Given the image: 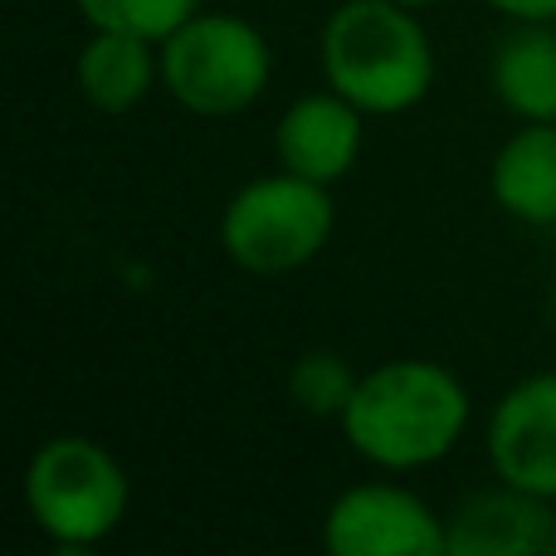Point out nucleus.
Listing matches in <instances>:
<instances>
[{
    "label": "nucleus",
    "instance_id": "obj_15",
    "mask_svg": "<svg viewBox=\"0 0 556 556\" xmlns=\"http://www.w3.org/2000/svg\"><path fill=\"white\" fill-rule=\"evenodd\" d=\"M483 5H493L498 15L518 20V25H532V20L556 25V0H483Z\"/></svg>",
    "mask_w": 556,
    "mask_h": 556
},
{
    "label": "nucleus",
    "instance_id": "obj_7",
    "mask_svg": "<svg viewBox=\"0 0 556 556\" xmlns=\"http://www.w3.org/2000/svg\"><path fill=\"white\" fill-rule=\"evenodd\" d=\"M489 464L498 483L556 503V371L528 376L493 405Z\"/></svg>",
    "mask_w": 556,
    "mask_h": 556
},
{
    "label": "nucleus",
    "instance_id": "obj_3",
    "mask_svg": "<svg viewBox=\"0 0 556 556\" xmlns=\"http://www.w3.org/2000/svg\"><path fill=\"white\" fill-rule=\"evenodd\" d=\"M25 513L54 547L88 552L108 542L127 518L132 483L113 450L88 434H54L25 464Z\"/></svg>",
    "mask_w": 556,
    "mask_h": 556
},
{
    "label": "nucleus",
    "instance_id": "obj_14",
    "mask_svg": "<svg viewBox=\"0 0 556 556\" xmlns=\"http://www.w3.org/2000/svg\"><path fill=\"white\" fill-rule=\"evenodd\" d=\"M74 5L88 20V29H127V35L162 45L201 10V0H74Z\"/></svg>",
    "mask_w": 556,
    "mask_h": 556
},
{
    "label": "nucleus",
    "instance_id": "obj_6",
    "mask_svg": "<svg viewBox=\"0 0 556 556\" xmlns=\"http://www.w3.org/2000/svg\"><path fill=\"white\" fill-rule=\"evenodd\" d=\"M332 556H450V522L401 483H356L323 518Z\"/></svg>",
    "mask_w": 556,
    "mask_h": 556
},
{
    "label": "nucleus",
    "instance_id": "obj_10",
    "mask_svg": "<svg viewBox=\"0 0 556 556\" xmlns=\"http://www.w3.org/2000/svg\"><path fill=\"white\" fill-rule=\"evenodd\" d=\"M74 78L88 108L113 117L132 113L162 78V49H156V39L127 35V29H93L88 45L78 49Z\"/></svg>",
    "mask_w": 556,
    "mask_h": 556
},
{
    "label": "nucleus",
    "instance_id": "obj_2",
    "mask_svg": "<svg viewBox=\"0 0 556 556\" xmlns=\"http://www.w3.org/2000/svg\"><path fill=\"white\" fill-rule=\"evenodd\" d=\"M323 74L366 117H395L430 93L434 45L401 0H342L323 25Z\"/></svg>",
    "mask_w": 556,
    "mask_h": 556
},
{
    "label": "nucleus",
    "instance_id": "obj_4",
    "mask_svg": "<svg viewBox=\"0 0 556 556\" xmlns=\"http://www.w3.org/2000/svg\"><path fill=\"white\" fill-rule=\"evenodd\" d=\"M337 225L332 191L298 172L240 186L220 211V250L235 269L278 278L313 264Z\"/></svg>",
    "mask_w": 556,
    "mask_h": 556
},
{
    "label": "nucleus",
    "instance_id": "obj_1",
    "mask_svg": "<svg viewBox=\"0 0 556 556\" xmlns=\"http://www.w3.org/2000/svg\"><path fill=\"white\" fill-rule=\"evenodd\" d=\"M337 425L371 469H430L459 450L469 430V391L450 366L425 356H395L362 371Z\"/></svg>",
    "mask_w": 556,
    "mask_h": 556
},
{
    "label": "nucleus",
    "instance_id": "obj_8",
    "mask_svg": "<svg viewBox=\"0 0 556 556\" xmlns=\"http://www.w3.org/2000/svg\"><path fill=\"white\" fill-rule=\"evenodd\" d=\"M362 108L342 98L337 88L327 93H303L283 108L274 127V152L283 172H298L307 181H342L362 156Z\"/></svg>",
    "mask_w": 556,
    "mask_h": 556
},
{
    "label": "nucleus",
    "instance_id": "obj_5",
    "mask_svg": "<svg viewBox=\"0 0 556 556\" xmlns=\"http://www.w3.org/2000/svg\"><path fill=\"white\" fill-rule=\"evenodd\" d=\"M269 39L240 15L195 10L162 39V88L195 117H235L269 88Z\"/></svg>",
    "mask_w": 556,
    "mask_h": 556
},
{
    "label": "nucleus",
    "instance_id": "obj_16",
    "mask_svg": "<svg viewBox=\"0 0 556 556\" xmlns=\"http://www.w3.org/2000/svg\"><path fill=\"white\" fill-rule=\"evenodd\" d=\"M401 5H410V10H425V5H434V0H401Z\"/></svg>",
    "mask_w": 556,
    "mask_h": 556
},
{
    "label": "nucleus",
    "instance_id": "obj_11",
    "mask_svg": "<svg viewBox=\"0 0 556 556\" xmlns=\"http://www.w3.org/2000/svg\"><path fill=\"white\" fill-rule=\"evenodd\" d=\"M489 191L522 225H556V123H528L493 152Z\"/></svg>",
    "mask_w": 556,
    "mask_h": 556
},
{
    "label": "nucleus",
    "instance_id": "obj_13",
    "mask_svg": "<svg viewBox=\"0 0 556 556\" xmlns=\"http://www.w3.org/2000/svg\"><path fill=\"white\" fill-rule=\"evenodd\" d=\"M356 381H362V376L346 366L342 352L317 346V352L298 356L293 371H288V401H293L303 415H313V420H342Z\"/></svg>",
    "mask_w": 556,
    "mask_h": 556
},
{
    "label": "nucleus",
    "instance_id": "obj_12",
    "mask_svg": "<svg viewBox=\"0 0 556 556\" xmlns=\"http://www.w3.org/2000/svg\"><path fill=\"white\" fill-rule=\"evenodd\" d=\"M489 84L493 98L522 123H556V29L532 20L508 39H498Z\"/></svg>",
    "mask_w": 556,
    "mask_h": 556
},
{
    "label": "nucleus",
    "instance_id": "obj_9",
    "mask_svg": "<svg viewBox=\"0 0 556 556\" xmlns=\"http://www.w3.org/2000/svg\"><path fill=\"white\" fill-rule=\"evenodd\" d=\"M450 556H556L552 498L528 489H489L450 513Z\"/></svg>",
    "mask_w": 556,
    "mask_h": 556
}]
</instances>
